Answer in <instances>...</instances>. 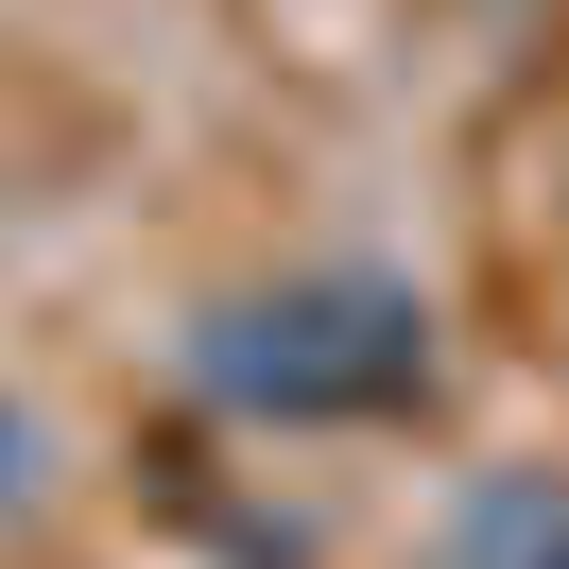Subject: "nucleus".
I'll return each instance as SVG.
<instances>
[{
	"mask_svg": "<svg viewBox=\"0 0 569 569\" xmlns=\"http://www.w3.org/2000/svg\"><path fill=\"white\" fill-rule=\"evenodd\" d=\"M18 500H36V415L0 397V518H18Z\"/></svg>",
	"mask_w": 569,
	"mask_h": 569,
	"instance_id": "obj_3",
	"label": "nucleus"
},
{
	"mask_svg": "<svg viewBox=\"0 0 569 569\" xmlns=\"http://www.w3.org/2000/svg\"><path fill=\"white\" fill-rule=\"evenodd\" d=\"M431 362H449V328L380 259H311V277H259V293L190 311V397L242 431H380L431 397Z\"/></svg>",
	"mask_w": 569,
	"mask_h": 569,
	"instance_id": "obj_1",
	"label": "nucleus"
},
{
	"mask_svg": "<svg viewBox=\"0 0 569 569\" xmlns=\"http://www.w3.org/2000/svg\"><path fill=\"white\" fill-rule=\"evenodd\" d=\"M449 569H569V466H483L449 500Z\"/></svg>",
	"mask_w": 569,
	"mask_h": 569,
	"instance_id": "obj_2",
	"label": "nucleus"
}]
</instances>
